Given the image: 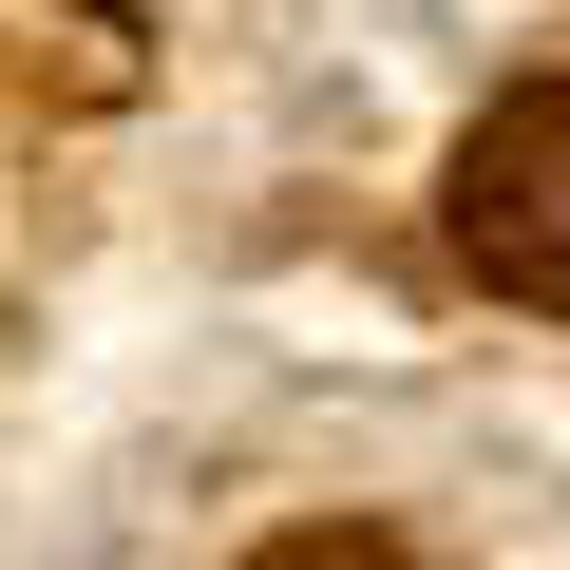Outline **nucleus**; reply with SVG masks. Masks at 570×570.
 I'll list each match as a JSON object with an SVG mask.
<instances>
[{"label": "nucleus", "instance_id": "obj_1", "mask_svg": "<svg viewBox=\"0 0 570 570\" xmlns=\"http://www.w3.org/2000/svg\"><path fill=\"white\" fill-rule=\"evenodd\" d=\"M456 266L513 305H570V77H513L456 134Z\"/></svg>", "mask_w": 570, "mask_h": 570}, {"label": "nucleus", "instance_id": "obj_2", "mask_svg": "<svg viewBox=\"0 0 570 570\" xmlns=\"http://www.w3.org/2000/svg\"><path fill=\"white\" fill-rule=\"evenodd\" d=\"M247 570H400V532H266Z\"/></svg>", "mask_w": 570, "mask_h": 570}]
</instances>
